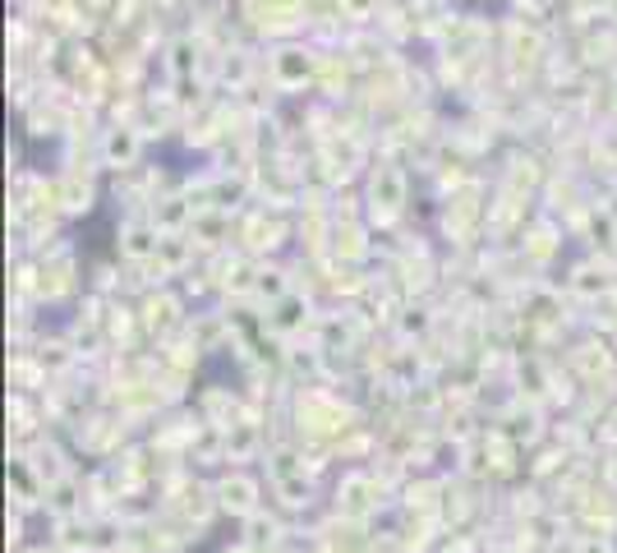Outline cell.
<instances>
[{
	"label": "cell",
	"instance_id": "obj_1",
	"mask_svg": "<svg viewBox=\"0 0 617 553\" xmlns=\"http://www.w3.org/2000/svg\"><path fill=\"white\" fill-rule=\"evenodd\" d=\"M272 74L282 88H300L308 74H314V51H304V47H282L272 56Z\"/></svg>",
	"mask_w": 617,
	"mask_h": 553
},
{
	"label": "cell",
	"instance_id": "obj_2",
	"mask_svg": "<svg viewBox=\"0 0 617 553\" xmlns=\"http://www.w3.org/2000/svg\"><path fill=\"white\" fill-rule=\"evenodd\" d=\"M250 6H259V0H250ZM300 10H304V0H263V10H254L259 14V23H267V14L276 19V23H295L300 19Z\"/></svg>",
	"mask_w": 617,
	"mask_h": 553
},
{
	"label": "cell",
	"instance_id": "obj_3",
	"mask_svg": "<svg viewBox=\"0 0 617 553\" xmlns=\"http://www.w3.org/2000/svg\"><path fill=\"white\" fill-rule=\"evenodd\" d=\"M107 152H111V162H134V152H139V139L130 130H115L107 139Z\"/></svg>",
	"mask_w": 617,
	"mask_h": 553
},
{
	"label": "cell",
	"instance_id": "obj_4",
	"mask_svg": "<svg viewBox=\"0 0 617 553\" xmlns=\"http://www.w3.org/2000/svg\"><path fill=\"white\" fill-rule=\"evenodd\" d=\"M378 6H383V0H336V10H342L351 23H368L378 14Z\"/></svg>",
	"mask_w": 617,
	"mask_h": 553
},
{
	"label": "cell",
	"instance_id": "obj_5",
	"mask_svg": "<svg viewBox=\"0 0 617 553\" xmlns=\"http://www.w3.org/2000/svg\"><path fill=\"white\" fill-rule=\"evenodd\" d=\"M194 42H175V60H171V66H175V74H184V70H190L194 66Z\"/></svg>",
	"mask_w": 617,
	"mask_h": 553
}]
</instances>
